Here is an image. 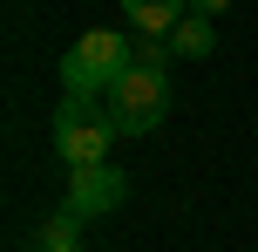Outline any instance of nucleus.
I'll return each mask as SVG.
<instances>
[{"instance_id": "1", "label": "nucleus", "mask_w": 258, "mask_h": 252, "mask_svg": "<svg viewBox=\"0 0 258 252\" xmlns=\"http://www.w3.org/2000/svg\"><path fill=\"white\" fill-rule=\"evenodd\" d=\"M170 62H177L170 41H143L136 34V62H129L122 75H116V89L102 95L122 136H150L156 123L170 116Z\"/></svg>"}, {"instance_id": "2", "label": "nucleus", "mask_w": 258, "mask_h": 252, "mask_svg": "<svg viewBox=\"0 0 258 252\" xmlns=\"http://www.w3.org/2000/svg\"><path fill=\"white\" fill-rule=\"evenodd\" d=\"M116 116H109V103L102 95H61V109H54V123H48V143H54V157L75 171V164H109V143H116Z\"/></svg>"}, {"instance_id": "3", "label": "nucleus", "mask_w": 258, "mask_h": 252, "mask_svg": "<svg viewBox=\"0 0 258 252\" xmlns=\"http://www.w3.org/2000/svg\"><path fill=\"white\" fill-rule=\"evenodd\" d=\"M129 62H136V41H129V34H116V27H89V34L61 55V95H109Z\"/></svg>"}, {"instance_id": "4", "label": "nucleus", "mask_w": 258, "mask_h": 252, "mask_svg": "<svg viewBox=\"0 0 258 252\" xmlns=\"http://www.w3.org/2000/svg\"><path fill=\"white\" fill-rule=\"evenodd\" d=\"M68 205H75L82 218H109V212L129 205V177L116 164H75V171H68Z\"/></svg>"}, {"instance_id": "5", "label": "nucleus", "mask_w": 258, "mask_h": 252, "mask_svg": "<svg viewBox=\"0 0 258 252\" xmlns=\"http://www.w3.org/2000/svg\"><path fill=\"white\" fill-rule=\"evenodd\" d=\"M82 225H89V218H82L75 205L61 198V205H54L48 218H41V232L27 239V252H82Z\"/></svg>"}, {"instance_id": "6", "label": "nucleus", "mask_w": 258, "mask_h": 252, "mask_svg": "<svg viewBox=\"0 0 258 252\" xmlns=\"http://www.w3.org/2000/svg\"><path fill=\"white\" fill-rule=\"evenodd\" d=\"M122 14L143 41H170V27L190 14V0H122Z\"/></svg>"}, {"instance_id": "7", "label": "nucleus", "mask_w": 258, "mask_h": 252, "mask_svg": "<svg viewBox=\"0 0 258 252\" xmlns=\"http://www.w3.org/2000/svg\"><path fill=\"white\" fill-rule=\"evenodd\" d=\"M211 48H218V34H211V14H183V21L170 27V55H177V62H204Z\"/></svg>"}, {"instance_id": "8", "label": "nucleus", "mask_w": 258, "mask_h": 252, "mask_svg": "<svg viewBox=\"0 0 258 252\" xmlns=\"http://www.w3.org/2000/svg\"><path fill=\"white\" fill-rule=\"evenodd\" d=\"M224 7H231V0H190V14H211V21H218Z\"/></svg>"}]
</instances>
